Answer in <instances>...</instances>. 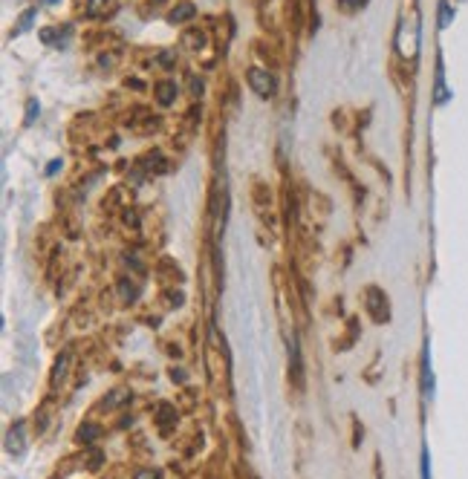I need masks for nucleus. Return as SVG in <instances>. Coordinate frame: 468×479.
Returning a JSON list of instances; mask_svg holds the SVG:
<instances>
[{
    "label": "nucleus",
    "mask_w": 468,
    "mask_h": 479,
    "mask_svg": "<svg viewBox=\"0 0 468 479\" xmlns=\"http://www.w3.org/2000/svg\"><path fill=\"white\" fill-rule=\"evenodd\" d=\"M246 81H249V87L260 98H269V95H274V90H278V81H274V75L266 73V69H257V67H252L249 73H246Z\"/></svg>",
    "instance_id": "obj_1"
},
{
    "label": "nucleus",
    "mask_w": 468,
    "mask_h": 479,
    "mask_svg": "<svg viewBox=\"0 0 468 479\" xmlns=\"http://www.w3.org/2000/svg\"><path fill=\"white\" fill-rule=\"evenodd\" d=\"M367 306H370V315H373L379 323L390 318V312H388V298H384V294H382L376 286L367 289Z\"/></svg>",
    "instance_id": "obj_2"
},
{
    "label": "nucleus",
    "mask_w": 468,
    "mask_h": 479,
    "mask_svg": "<svg viewBox=\"0 0 468 479\" xmlns=\"http://www.w3.org/2000/svg\"><path fill=\"white\" fill-rule=\"evenodd\" d=\"M6 450L12 456H21L23 454V421H15V428L9 430L6 436Z\"/></svg>",
    "instance_id": "obj_3"
},
{
    "label": "nucleus",
    "mask_w": 468,
    "mask_h": 479,
    "mask_svg": "<svg viewBox=\"0 0 468 479\" xmlns=\"http://www.w3.org/2000/svg\"><path fill=\"white\" fill-rule=\"evenodd\" d=\"M448 90H445V75H443V58H436V90H434V102L445 104L448 102Z\"/></svg>",
    "instance_id": "obj_4"
},
{
    "label": "nucleus",
    "mask_w": 468,
    "mask_h": 479,
    "mask_svg": "<svg viewBox=\"0 0 468 479\" xmlns=\"http://www.w3.org/2000/svg\"><path fill=\"white\" fill-rule=\"evenodd\" d=\"M422 387H425V396H434V373H431V361H428V349H425V358H422Z\"/></svg>",
    "instance_id": "obj_5"
},
{
    "label": "nucleus",
    "mask_w": 468,
    "mask_h": 479,
    "mask_svg": "<svg viewBox=\"0 0 468 479\" xmlns=\"http://www.w3.org/2000/svg\"><path fill=\"white\" fill-rule=\"evenodd\" d=\"M156 93H159V102L162 104H171L174 95H176V84L174 81H165V84H159V87H156Z\"/></svg>",
    "instance_id": "obj_6"
},
{
    "label": "nucleus",
    "mask_w": 468,
    "mask_h": 479,
    "mask_svg": "<svg viewBox=\"0 0 468 479\" xmlns=\"http://www.w3.org/2000/svg\"><path fill=\"white\" fill-rule=\"evenodd\" d=\"M451 18H454V9L445 3V0H443V3H439V26H443V30H445V26L451 23Z\"/></svg>",
    "instance_id": "obj_7"
},
{
    "label": "nucleus",
    "mask_w": 468,
    "mask_h": 479,
    "mask_svg": "<svg viewBox=\"0 0 468 479\" xmlns=\"http://www.w3.org/2000/svg\"><path fill=\"white\" fill-rule=\"evenodd\" d=\"M32 21H35V9H30V12H26V15L21 18V23L15 26V35H21L23 30H30V23H32Z\"/></svg>",
    "instance_id": "obj_8"
},
{
    "label": "nucleus",
    "mask_w": 468,
    "mask_h": 479,
    "mask_svg": "<svg viewBox=\"0 0 468 479\" xmlns=\"http://www.w3.org/2000/svg\"><path fill=\"white\" fill-rule=\"evenodd\" d=\"M191 15H194V6L183 3V6H180V12H174V15H171V21L176 23V21H185V18H191Z\"/></svg>",
    "instance_id": "obj_9"
},
{
    "label": "nucleus",
    "mask_w": 468,
    "mask_h": 479,
    "mask_svg": "<svg viewBox=\"0 0 468 479\" xmlns=\"http://www.w3.org/2000/svg\"><path fill=\"white\" fill-rule=\"evenodd\" d=\"M419 468H422V479H431V456H428V450H422Z\"/></svg>",
    "instance_id": "obj_10"
},
{
    "label": "nucleus",
    "mask_w": 468,
    "mask_h": 479,
    "mask_svg": "<svg viewBox=\"0 0 468 479\" xmlns=\"http://www.w3.org/2000/svg\"><path fill=\"white\" fill-rule=\"evenodd\" d=\"M38 116V102H35V98H30V107H26V124H32V119Z\"/></svg>",
    "instance_id": "obj_11"
},
{
    "label": "nucleus",
    "mask_w": 468,
    "mask_h": 479,
    "mask_svg": "<svg viewBox=\"0 0 468 479\" xmlns=\"http://www.w3.org/2000/svg\"><path fill=\"white\" fill-rule=\"evenodd\" d=\"M95 436H99V430H95V428H81V430H78V439H87V442H93Z\"/></svg>",
    "instance_id": "obj_12"
},
{
    "label": "nucleus",
    "mask_w": 468,
    "mask_h": 479,
    "mask_svg": "<svg viewBox=\"0 0 468 479\" xmlns=\"http://www.w3.org/2000/svg\"><path fill=\"white\" fill-rule=\"evenodd\" d=\"M133 479H162V474L159 471H139Z\"/></svg>",
    "instance_id": "obj_13"
},
{
    "label": "nucleus",
    "mask_w": 468,
    "mask_h": 479,
    "mask_svg": "<svg viewBox=\"0 0 468 479\" xmlns=\"http://www.w3.org/2000/svg\"><path fill=\"white\" fill-rule=\"evenodd\" d=\"M338 3H341V6H347V9H362V6L367 3V0H338Z\"/></svg>",
    "instance_id": "obj_14"
},
{
    "label": "nucleus",
    "mask_w": 468,
    "mask_h": 479,
    "mask_svg": "<svg viewBox=\"0 0 468 479\" xmlns=\"http://www.w3.org/2000/svg\"><path fill=\"white\" fill-rule=\"evenodd\" d=\"M99 465H102V454H99V450H93V456H90V468L95 471Z\"/></svg>",
    "instance_id": "obj_15"
},
{
    "label": "nucleus",
    "mask_w": 468,
    "mask_h": 479,
    "mask_svg": "<svg viewBox=\"0 0 468 479\" xmlns=\"http://www.w3.org/2000/svg\"><path fill=\"white\" fill-rule=\"evenodd\" d=\"M252 479H257V476H252Z\"/></svg>",
    "instance_id": "obj_16"
}]
</instances>
